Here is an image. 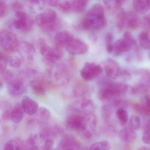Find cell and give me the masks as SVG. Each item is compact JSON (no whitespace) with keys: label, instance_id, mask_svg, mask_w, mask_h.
<instances>
[{"label":"cell","instance_id":"6da1fadb","mask_svg":"<svg viewBox=\"0 0 150 150\" xmlns=\"http://www.w3.org/2000/svg\"><path fill=\"white\" fill-rule=\"evenodd\" d=\"M129 88V85L127 84L109 81L101 86L98 91V97L99 99L102 101L108 100L124 95Z\"/></svg>","mask_w":150,"mask_h":150},{"label":"cell","instance_id":"7a4b0ae2","mask_svg":"<svg viewBox=\"0 0 150 150\" xmlns=\"http://www.w3.org/2000/svg\"><path fill=\"white\" fill-rule=\"evenodd\" d=\"M36 21L38 26L47 32H52L59 29L60 25L57 13L52 9L47 8L37 16Z\"/></svg>","mask_w":150,"mask_h":150},{"label":"cell","instance_id":"3957f363","mask_svg":"<svg viewBox=\"0 0 150 150\" xmlns=\"http://www.w3.org/2000/svg\"><path fill=\"white\" fill-rule=\"evenodd\" d=\"M4 80L7 83L9 93L13 97L21 96L25 91L23 79L17 77L10 71H6L3 74Z\"/></svg>","mask_w":150,"mask_h":150},{"label":"cell","instance_id":"277c9868","mask_svg":"<svg viewBox=\"0 0 150 150\" xmlns=\"http://www.w3.org/2000/svg\"><path fill=\"white\" fill-rule=\"evenodd\" d=\"M19 42L16 34L7 29L0 30V47L5 52L13 53L17 52Z\"/></svg>","mask_w":150,"mask_h":150},{"label":"cell","instance_id":"5b68a950","mask_svg":"<svg viewBox=\"0 0 150 150\" xmlns=\"http://www.w3.org/2000/svg\"><path fill=\"white\" fill-rule=\"evenodd\" d=\"M136 45V41L131 33L126 31L123 33L122 38L118 40L114 44L112 52L115 56H120L130 51Z\"/></svg>","mask_w":150,"mask_h":150},{"label":"cell","instance_id":"8992f818","mask_svg":"<svg viewBox=\"0 0 150 150\" xmlns=\"http://www.w3.org/2000/svg\"><path fill=\"white\" fill-rule=\"evenodd\" d=\"M16 18L12 25L15 29L23 33H28L32 30L33 21L32 18L23 11L15 13Z\"/></svg>","mask_w":150,"mask_h":150},{"label":"cell","instance_id":"52a82bcc","mask_svg":"<svg viewBox=\"0 0 150 150\" xmlns=\"http://www.w3.org/2000/svg\"><path fill=\"white\" fill-rule=\"evenodd\" d=\"M107 22L105 17H92L85 15L81 23V27L86 30H99L105 27Z\"/></svg>","mask_w":150,"mask_h":150},{"label":"cell","instance_id":"ba28073f","mask_svg":"<svg viewBox=\"0 0 150 150\" xmlns=\"http://www.w3.org/2000/svg\"><path fill=\"white\" fill-rule=\"evenodd\" d=\"M103 72L102 67L94 62H87L85 64L80 72V75L86 81L93 80Z\"/></svg>","mask_w":150,"mask_h":150},{"label":"cell","instance_id":"9c48e42d","mask_svg":"<svg viewBox=\"0 0 150 150\" xmlns=\"http://www.w3.org/2000/svg\"><path fill=\"white\" fill-rule=\"evenodd\" d=\"M85 116L76 114L69 115L66 120V126L68 129L81 134L85 127Z\"/></svg>","mask_w":150,"mask_h":150},{"label":"cell","instance_id":"30bf717a","mask_svg":"<svg viewBox=\"0 0 150 150\" xmlns=\"http://www.w3.org/2000/svg\"><path fill=\"white\" fill-rule=\"evenodd\" d=\"M58 150H80L79 142L72 135H64L57 145Z\"/></svg>","mask_w":150,"mask_h":150},{"label":"cell","instance_id":"8fae6325","mask_svg":"<svg viewBox=\"0 0 150 150\" xmlns=\"http://www.w3.org/2000/svg\"><path fill=\"white\" fill-rule=\"evenodd\" d=\"M17 52L22 61H32L33 60L35 50L34 46L30 43L26 41L19 42Z\"/></svg>","mask_w":150,"mask_h":150},{"label":"cell","instance_id":"7c38bea8","mask_svg":"<svg viewBox=\"0 0 150 150\" xmlns=\"http://www.w3.org/2000/svg\"><path fill=\"white\" fill-rule=\"evenodd\" d=\"M104 70L107 76L111 79H116L120 78L122 69L119 63L114 60L108 59L104 64Z\"/></svg>","mask_w":150,"mask_h":150},{"label":"cell","instance_id":"4fadbf2b","mask_svg":"<svg viewBox=\"0 0 150 150\" xmlns=\"http://www.w3.org/2000/svg\"><path fill=\"white\" fill-rule=\"evenodd\" d=\"M85 127L81 134L86 139H91L96 133L97 126V118L93 114L85 115Z\"/></svg>","mask_w":150,"mask_h":150},{"label":"cell","instance_id":"5bb4252c","mask_svg":"<svg viewBox=\"0 0 150 150\" xmlns=\"http://www.w3.org/2000/svg\"><path fill=\"white\" fill-rule=\"evenodd\" d=\"M62 129L58 125L50 126L42 124V129L40 133V137L42 140H53L62 132Z\"/></svg>","mask_w":150,"mask_h":150},{"label":"cell","instance_id":"9a60e30c","mask_svg":"<svg viewBox=\"0 0 150 150\" xmlns=\"http://www.w3.org/2000/svg\"><path fill=\"white\" fill-rule=\"evenodd\" d=\"M66 48L69 54L76 55L86 53L89 48L88 45L83 41L74 38Z\"/></svg>","mask_w":150,"mask_h":150},{"label":"cell","instance_id":"2e32d148","mask_svg":"<svg viewBox=\"0 0 150 150\" xmlns=\"http://www.w3.org/2000/svg\"><path fill=\"white\" fill-rule=\"evenodd\" d=\"M74 38L73 35L67 31L57 32L54 37L55 46L61 49L64 47L67 48L69 44Z\"/></svg>","mask_w":150,"mask_h":150},{"label":"cell","instance_id":"e0dca14e","mask_svg":"<svg viewBox=\"0 0 150 150\" xmlns=\"http://www.w3.org/2000/svg\"><path fill=\"white\" fill-rule=\"evenodd\" d=\"M95 109V104L93 101L90 99L86 98L82 100L76 108L78 114L83 116L93 114Z\"/></svg>","mask_w":150,"mask_h":150},{"label":"cell","instance_id":"ac0fdd59","mask_svg":"<svg viewBox=\"0 0 150 150\" xmlns=\"http://www.w3.org/2000/svg\"><path fill=\"white\" fill-rule=\"evenodd\" d=\"M21 105L25 112L29 115H34L38 111V104L28 96H26L23 98Z\"/></svg>","mask_w":150,"mask_h":150},{"label":"cell","instance_id":"d6986e66","mask_svg":"<svg viewBox=\"0 0 150 150\" xmlns=\"http://www.w3.org/2000/svg\"><path fill=\"white\" fill-rule=\"evenodd\" d=\"M63 56V51L61 48L55 46V47H50L42 56L47 61L54 62L59 60Z\"/></svg>","mask_w":150,"mask_h":150},{"label":"cell","instance_id":"ffe728a7","mask_svg":"<svg viewBox=\"0 0 150 150\" xmlns=\"http://www.w3.org/2000/svg\"><path fill=\"white\" fill-rule=\"evenodd\" d=\"M142 23L141 18L136 12L128 11L126 13L125 25L131 30H136Z\"/></svg>","mask_w":150,"mask_h":150},{"label":"cell","instance_id":"44dd1931","mask_svg":"<svg viewBox=\"0 0 150 150\" xmlns=\"http://www.w3.org/2000/svg\"><path fill=\"white\" fill-rule=\"evenodd\" d=\"M119 135L120 139L126 144H131L134 142L137 137L135 130L129 127L122 129L119 132Z\"/></svg>","mask_w":150,"mask_h":150},{"label":"cell","instance_id":"7402d4cb","mask_svg":"<svg viewBox=\"0 0 150 150\" xmlns=\"http://www.w3.org/2000/svg\"><path fill=\"white\" fill-rule=\"evenodd\" d=\"M133 6L137 13L145 14L150 10V0H133Z\"/></svg>","mask_w":150,"mask_h":150},{"label":"cell","instance_id":"603a6c76","mask_svg":"<svg viewBox=\"0 0 150 150\" xmlns=\"http://www.w3.org/2000/svg\"><path fill=\"white\" fill-rule=\"evenodd\" d=\"M31 87L33 93L39 96H44L46 93L45 86L44 82L38 79H34L30 82Z\"/></svg>","mask_w":150,"mask_h":150},{"label":"cell","instance_id":"cb8c5ba5","mask_svg":"<svg viewBox=\"0 0 150 150\" xmlns=\"http://www.w3.org/2000/svg\"><path fill=\"white\" fill-rule=\"evenodd\" d=\"M25 112L21 103H18L12 109L11 113V120L16 123L21 122L24 116Z\"/></svg>","mask_w":150,"mask_h":150},{"label":"cell","instance_id":"d4e9b609","mask_svg":"<svg viewBox=\"0 0 150 150\" xmlns=\"http://www.w3.org/2000/svg\"><path fill=\"white\" fill-rule=\"evenodd\" d=\"M86 16L92 17H105V10L103 6L100 4H93L86 12Z\"/></svg>","mask_w":150,"mask_h":150},{"label":"cell","instance_id":"484cf974","mask_svg":"<svg viewBox=\"0 0 150 150\" xmlns=\"http://www.w3.org/2000/svg\"><path fill=\"white\" fill-rule=\"evenodd\" d=\"M4 150H25V145L20 139L11 140L6 143Z\"/></svg>","mask_w":150,"mask_h":150},{"label":"cell","instance_id":"4316f807","mask_svg":"<svg viewBox=\"0 0 150 150\" xmlns=\"http://www.w3.org/2000/svg\"><path fill=\"white\" fill-rule=\"evenodd\" d=\"M72 7V11L81 12L83 11L88 4L89 0H69Z\"/></svg>","mask_w":150,"mask_h":150},{"label":"cell","instance_id":"83f0119b","mask_svg":"<svg viewBox=\"0 0 150 150\" xmlns=\"http://www.w3.org/2000/svg\"><path fill=\"white\" fill-rule=\"evenodd\" d=\"M126 13L124 9H120L116 15V26L119 32H121L125 26Z\"/></svg>","mask_w":150,"mask_h":150},{"label":"cell","instance_id":"f1b7e54d","mask_svg":"<svg viewBox=\"0 0 150 150\" xmlns=\"http://www.w3.org/2000/svg\"><path fill=\"white\" fill-rule=\"evenodd\" d=\"M138 40L141 46L145 50H150V38L146 31L142 32L138 36Z\"/></svg>","mask_w":150,"mask_h":150},{"label":"cell","instance_id":"f546056e","mask_svg":"<svg viewBox=\"0 0 150 150\" xmlns=\"http://www.w3.org/2000/svg\"><path fill=\"white\" fill-rule=\"evenodd\" d=\"M103 132L107 136L111 137H115L119 133L116 127L110 123L109 121L105 122L103 127Z\"/></svg>","mask_w":150,"mask_h":150},{"label":"cell","instance_id":"4dcf8cb0","mask_svg":"<svg viewBox=\"0 0 150 150\" xmlns=\"http://www.w3.org/2000/svg\"><path fill=\"white\" fill-rule=\"evenodd\" d=\"M116 115L120 125L126 126L129 121L128 113L127 110L123 108H119L116 111Z\"/></svg>","mask_w":150,"mask_h":150},{"label":"cell","instance_id":"1f68e13d","mask_svg":"<svg viewBox=\"0 0 150 150\" xmlns=\"http://www.w3.org/2000/svg\"><path fill=\"white\" fill-rule=\"evenodd\" d=\"M150 91V89L143 82L140 81L131 89V92L134 95H138L147 93Z\"/></svg>","mask_w":150,"mask_h":150},{"label":"cell","instance_id":"d6a6232c","mask_svg":"<svg viewBox=\"0 0 150 150\" xmlns=\"http://www.w3.org/2000/svg\"><path fill=\"white\" fill-rule=\"evenodd\" d=\"M106 7L110 10L119 9L126 0H103Z\"/></svg>","mask_w":150,"mask_h":150},{"label":"cell","instance_id":"836d02e7","mask_svg":"<svg viewBox=\"0 0 150 150\" xmlns=\"http://www.w3.org/2000/svg\"><path fill=\"white\" fill-rule=\"evenodd\" d=\"M37 137L33 135L30 137L26 141L25 145V150H39L37 144Z\"/></svg>","mask_w":150,"mask_h":150},{"label":"cell","instance_id":"e575fe53","mask_svg":"<svg viewBox=\"0 0 150 150\" xmlns=\"http://www.w3.org/2000/svg\"><path fill=\"white\" fill-rule=\"evenodd\" d=\"M111 144L107 141H101L93 144L90 147V150H109Z\"/></svg>","mask_w":150,"mask_h":150},{"label":"cell","instance_id":"d590c367","mask_svg":"<svg viewBox=\"0 0 150 150\" xmlns=\"http://www.w3.org/2000/svg\"><path fill=\"white\" fill-rule=\"evenodd\" d=\"M128 122V127L135 131L138 130L141 127V119L137 115H132Z\"/></svg>","mask_w":150,"mask_h":150},{"label":"cell","instance_id":"8d00e7d4","mask_svg":"<svg viewBox=\"0 0 150 150\" xmlns=\"http://www.w3.org/2000/svg\"><path fill=\"white\" fill-rule=\"evenodd\" d=\"M39 115L40 118L42 121V124H45V122L50 120L51 113L47 108L45 107H41L39 108Z\"/></svg>","mask_w":150,"mask_h":150},{"label":"cell","instance_id":"74e56055","mask_svg":"<svg viewBox=\"0 0 150 150\" xmlns=\"http://www.w3.org/2000/svg\"><path fill=\"white\" fill-rule=\"evenodd\" d=\"M88 91V87L86 84L79 83L78 84L75 88V95L78 97H82L86 95Z\"/></svg>","mask_w":150,"mask_h":150},{"label":"cell","instance_id":"f35d334b","mask_svg":"<svg viewBox=\"0 0 150 150\" xmlns=\"http://www.w3.org/2000/svg\"><path fill=\"white\" fill-rule=\"evenodd\" d=\"M8 63L12 67L18 68L22 64V59L17 55H10L7 57Z\"/></svg>","mask_w":150,"mask_h":150},{"label":"cell","instance_id":"ab89813d","mask_svg":"<svg viewBox=\"0 0 150 150\" xmlns=\"http://www.w3.org/2000/svg\"><path fill=\"white\" fill-rule=\"evenodd\" d=\"M113 36L111 32L107 33L105 36V46L108 53H112L114 45Z\"/></svg>","mask_w":150,"mask_h":150},{"label":"cell","instance_id":"60d3db41","mask_svg":"<svg viewBox=\"0 0 150 150\" xmlns=\"http://www.w3.org/2000/svg\"><path fill=\"white\" fill-rule=\"evenodd\" d=\"M141 76L140 81L144 83L150 89V70L143 69L139 72Z\"/></svg>","mask_w":150,"mask_h":150},{"label":"cell","instance_id":"b9f144b4","mask_svg":"<svg viewBox=\"0 0 150 150\" xmlns=\"http://www.w3.org/2000/svg\"><path fill=\"white\" fill-rule=\"evenodd\" d=\"M37 45H38L39 51L42 56L45 54V53L50 47L47 43L45 40L43 38H40L38 40Z\"/></svg>","mask_w":150,"mask_h":150},{"label":"cell","instance_id":"7bdbcfd3","mask_svg":"<svg viewBox=\"0 0 150 150\" xmlns=\"http://www.w3.org/2000/svg\"><path fill=\"white\" fill-rule=\"evenodd\" d=\"M142 139L144 144L150 145V122L147 123L144 127Z\"/></svg>","mask_w":150,"mask_h":150},{"label":"cell","instance_id":"ee69618b","mask_svg":"<svg viewBox=\"0 0 150 150\" xmlns=\"http://www.w3.org/2000/svg\"><path fill=\"white\" fill-rule=\"evenodd\" d=\"M8 60L5 54L0 52V75H2L6 71Z\"/></svg>","mask_w":150,"mask_h":150},{"label":"cell","instance_id":"f6af8a7d","mask_svg":"<svg viewBox=\"0 0 150 150\" xmlns=\"http://www.w3.org/2000/svg\"><path fill=\"white\" fill-rule=\"evenodd\" d=\"M8 12V8L7 4L2 0H0V19L6 16Z\"/></svg>","mask_w":150,"mask_h":150},{"label":"cell","instance_id":"bcb514c9","mask_svg":"<svg viewBox=\"0 0 150 150\" xmlns=\"http://www.w3.org/2000/svg\"><path fill=\"white\" fill-rule=\"evenodd\" d=\"M12 8L15 13L18 11H23V6L19 1H15L12 4Z\"/></svg>","mask_w":150,"mask_h":150},{"label":"cell","instance_id":"7dc6e473","mask_svg":"<svg viewBox=\"0 0 150 150\" xmlns=\"http://www.w3.org/2000/svg\"><path fill=\"white\" fill-rule=\"evenodd\" d=\"M142 22L144 27L150 31V13L143 18Z\"/></svg>","mask_w":150,"mask_h":150},{"label":"cell","instance_id":"c3c4849f","mask_svg":"<svg viewBox=\"0 0 150 150\" xmlns=\"http://www.w3.org/2000/svg\"><path fill=\"white\" fill-rule=\"evenodd\" d=\"M48 6L56 7L59 4L60 0H41Z\"/></svg>","mask_w":150,"mask_h":150},{"label":"cell","instance_id":"681fc988","mask_svg":"<svg viewBox=\"0 0 150 150\" xmlns=\"http://www.w3.org/2000/svg\"><path fill=\"white\" fill-rule=\"evenodd\" d=\"M131 77V75L130 73L126 70L122 69L121 74L120 78L125 80H129Z\"/></svg>","mask_w":150,"mask_h":150},{"label":"cell","instance_id":"f907efd6","mask_svg":"<svg viewBox=\"0 0 150 150\" xmlns=\"http://www.w3.org/2000/svg\"><path fill=\"white\" fill-rule=\"evenodd\" d=\"M53 142V140H47L45 141L43 150H48L52 149Z\"/></svg>","mask_w":150,"mask_h":150},{"label":"cell","instance_id":"816d5d0a","mask_svg":"<svg viewBox=\"0 0 150 150\" xmlns=\"http://www.w3.org/2000/svg\"><path fill=\"white\" fill-rule=\"evenodd\" d=\"M143 104L150 108V95H146L144 98Z\"/></svg>","mask_w":150,"mask_h":150},{"label":"cell","instance_id":"f5cc1de1","mask_svg":"<svg viewBox=\"0 0 150 150\" xmlns=\"http://www.w3.org/2000/svg\"><path fill=\"white\" fill-rule=\"evenodd\" d=\"M90 38L91 39V40H96L97 38V37L96 34L93 33L90 34Z\"/></svg>","mask_w":150,"mask_h":150},{"label":"cell","instance_id":"db71d44e","mask_svg":"<svg viewBox=\"0 0 150 150\" xmlns=\"http://www.w3.org/2000/svg\"><path fill=\"white\" fill-rule=\"evenodd\" d=\"M26 1L32 4H38L40 1V0H26Z\"/></svg>","mask_w":150,"mask_h":150},{"label":"cell","instance_id":"11a10c76","mask_svg":"<svg viewBox=\"0 0 150 150\" xmlns=\"http://www.w3.org/2000/svg\"><path fill=\"white\" fill-rule=\"evenodd\" d=\"M137 150H150V148H147L146 147H141V148H139Z\"/></svg>","mask_w":150,"mask_h":150},{"label":"cell","instance_id":"9f6ffc18","mask_svg":"<svg viewBox=\"0 0 150 150\" xmlns=\"http://www.w3.org/2000/svg\"><path fill=\"white\" fill-rule=\"evenodd\" d=\"M3 87V83L2 81L0 79V91L1 90L2 88Z\"/></svg>","mask_w":150,"mask_h":150},{"label":"cell","instance_id":"6f0895ef","mask_svg":"<svg viewBox=\"0 0 150 150\" xmlns=\"http://www.w3.org/2000/svg\"><path fill=\"white\" fill-rule=\"evenodd\" d=\"M80 150H90V149H87V148H85V149H80Z\"/></svg>","mask_w":150,"mask_h":150},{"label":"cell","instance_id":"680465c9","mask_svg":"<svg viewBox=\"0 0 150 150\" xmlns=\"http://www.w3.org/2000/svg\"><path fill=\"white\" fill-rule=\"evenodd\" d=\"M48 150H54L52 149H51Z\"/></svg>","mask_w":150,"mask_h":150},{"label":"cell","instance_id":"91938a15","mask_svg":"<svg viewBox=\"0 0 150 150\" xmlns=\"http://www.w3.org/2000/svg\"><path fill=\"white\" fill-rule=\"evenodd\" d=\"M149 59H150V54H149Z\"/></svg>","mask_w":150,"mask_h":150},{"label":"cell","instance_id":"94428289","mask_svg":"<svg viewBox=\"0 0 150 150\" xmlns=\"http://www.w3.org/2000/svg\"></svg>","mask_w":150,"mask_h":150}]
</instances>
